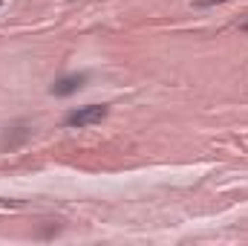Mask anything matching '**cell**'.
Returning <instances> with one entry per match:
<instances>
[{
  "label": "cell",
  "mask_w": 248,
  "mask_h": 246,
  "mask_svg": "<svg viewBox=\"0 0 248 246\" xmlns=\"http://www.w3.org/2000/svg\"><path fill=\"white\" fill-rule=\"evenodd\" d=\"M107 113H110L107 105H84V107H75L72 113H66L63 124H66V127H78V130H81V127H93V124L104 122Z\"/></svg>",
  "instance_id": "obj_1"
},
{
  "label": "cell",
  "mask_w": 248,
  "mask_h": 246,
  "mask_svg": "<svg viewBox=\"0 0 248 246\" xmlns=\"http://www.w3.org/2000/svg\"><path fill=\"white\" fill-rule=\"evenodd\" d=\"M87 84V72H72V75H63V78H58L52 87H49V93L52 96H72V93H78L81 87Z\"/></svg>",
  "instance_id": "obj_2"
},
{
  "label": "cell",
  "mask_w": 248,
  "mask_h": 246,
  "mask_svg": "<svg viewBox=\"0 0 248 246\" xmlns=\"http://www.w3.org/2000/svg\"><path fill=\"white\" fill-rule=\"evenodd\" d=\"M219 3H228V0H193V6L205 9V6H219Z\"/></svg>",
  "instance_id": "obj_3"
},
{
  "label": "cell",
  "mask_w": 248,
  "mask_h": 246,
  "mask_svg": "<svg viewBox=\"0 0 248 246\" xmlns=\"http://www.w3.org/2000/svg\"><path fill=\"white\" fill-rule=\"evenodd\" d=\"M243 29H246V32H248V20H246V23H243Z\"/></svg>",
  "instance_id": "obj_4"
},
{
  "label": "cell",
  "mask_w": 248,
  "mask_h": 246,
  "mask_svg": "<svg viewBox=\"0 0 248 246\" xmlns=\"http://www.w3.org/2000/svg\"><path fill=\"white\" fill-rule=\"evenodd\" d=\"M0 3H3V0H0Z\"/></svg>",
  "instance_id": "obj_5"
}]
</instances>
